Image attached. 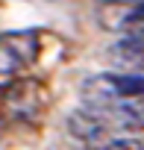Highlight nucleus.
<instances>
[{"mask_svg": "<svg viewBox=\"0 0 144 150\" xmlns=\"http://www.w3.org/2000/svg\"><path fill=\"white\" fill-rule=\"evenodd\" d=\"M65 127H68V135L77 138L80 144L94 147V150H103V147L112 141V127H115V124L106 118L103 109L80 106V109H74V112L65 118Z\"/></svg>", "mask_w": 144, "mask_h": 150, "instance_id": "obj_1", "label": "nucleus"}, {"mask_svg": "<svg viewBox=\"0 0 144 150\" xmlns=\"http://www.w3.org/2000/svg\"><path fill=\"white\" fill-rule=\"evenodd\" d=\"M103 150H144V141L132 138V135H124V138H112Z\"/></svg>", "mask_w": 144, "mask_h": 150, "instance_id": "obj_6", "label": "nucleus"}, {"mask_svg": "<svg viewBox=\"0 0 144 150\" xmlns=\"http://www.w3.org/2000/svg\"><path fill=\"white\" fill-rule=\"evenodd\" d=\"M44 88L38 80H15L9 83L3 91H0V100H3V109L6 115L12 118H24V121H32L44 103Z\"/></svg>", "mask_w": 144, "mask_h": 150, "instance_id": "obj_3", "label": "nucleus"}, {"mask_svg": "<svg viewBox=\"0 0 144 150\" xmlns=\"http://www.w3.org/2000/svg\"><path fill=\"white\" fill-rule=\"evenodd\" d=\"M97 109V106H94ZM106 118L121 127V129H144V97H129V100H118L112 106H103Z\"/></svg>", "mask_w": 144, "mask_h": 150, "instance_id": "obj_5", "label": "nucleus"}, {"mask_svg": "<svg viewBox=\"0 0 144 150\" xmlns=\"http://www.w3.org/2000/svg\"><path fill=\"white\" fill-rule=\"evenodd\" d=\"M138 0H103L94 6V21L106 33H129Z\"/></svg>", "mask_w": 144, "mask_h": 150, "instance_id": "obj_4", "label": "nucleus"}, {"mask_svg": "<svg viewBox=\"0 0 144 150\" xmlns=\"http://www.w3.org/2000/svg\"><path fill=\"white\" fill-rule=\"evenodd\" d=\"M126 74H138V77H144V62H141V65H135V68H132V71H126Z\"/></svg>", "mask_w": 144, "mask_h": 150, "instance_id": "obj_7", "label": "nucleus"}, {"mask_svg": "<svg viewBox=\"0 0 144 150\" xmlns=\"http://www.w3.org/2000/svg\"><path fill=\"white\" fill-rule=\"evenodd\" d=\"M35 56H38V33L35 30L0 35V74H18L27 65H32Z\"/></svg>", "mask_w": 144, "mask_h": 150, "instance_id": "obj_2", "label": "nucleus"}]
</instances>
